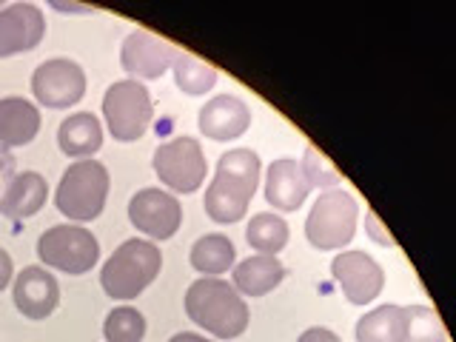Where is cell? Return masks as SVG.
Segmentation results:
<instances>
[{"label":"cell","mask_w":456,"mask_h":342,"mask_svg":"<svg viewBox=\"0 0 456 342\" xmlns=\"http://www.w3.org/2000/svg\"><path fill=\"white\" fill-rule=\"evenodd\" d=\"M234 242L225 234H206L191 246V265L206 277H220L234 268Z\"/></svg>","instance_id":"7402d4cb"},{"label":"cell","mask_w":456,"mask_h":342,"mask_svg":"<svg viewBox=\"0 0 456 342\" xmlns=\"http://www.w3.org/2000/svg\"><path fill=\"white\" fill-rule=\"evenodd\" d=\"M12 274H14V265H12V256L6 254V248H0V291L12 285Z\"/></svg>","instance_id":"f546056e"},{"label":"cell","mask_w":456,"mask_h":342,"mask_svg":"<svg viewBox=\"0 0 456 342\" xmlns=\"http://www.w3.org/2000/svg\"><path fill=\"white\" fill-rule=\"evenodd\" d=\"M37 256L49 268L63 271V274H86L100 260L97 237L77 223L52 225L37 240Z\"/></svg>","instance_id":"8992f818"},{"label":"cell","mask_w":456,"mask_h":342,"mask_svg":"<svg viewBox=\"0 0 456 342\" xmlns=\"http://www.w3.org/2000/svg\"><path fill=\"white\" fill-rule=\"evenodd\" d=\"M163 268V251L151 240H126L100 268V285L106 297L126 303L134 299L157 280Z\"/></svg>","instance_id":"3957f363"},{"label":"cell","mask_w":456,"mask_h":342,"mask_svg":"<svg viewBox=\"0 0 456 342\" xmlns=\"http://www.w3.org/2000/svg\"><path fill=\"white\" fill-rule=\"evenodd\" d=\"M168 342H214L208 337H200V334H175Z\"/></svg>","instance_id":"4dcf8cb0"},{"label":"cell","mask_w":456,"mask_h":342,"mask_svg":"<svg viewBox=\"0 0 456 342\" xmlns=\"http://www.w3.org/2000/svg\"><path fill=\"white\" fill-rule=\"evenodd\" d=\"M248 126H251V109L246 100H240L234 94H217L200 109V132L217 142L242 137L248 132Z\"/></svg>","instance_id":"9a60e30c"},{"label":"cell","mask_w":456,"mask_h":342,"mask_svg":"<svg viewBox=\"0 0 456 342\" xmlns=\"http://www.w3.org/2000/svg\"><path fill=\"white\" fill-rule=\"evenodd\" d=\"M46 35V18L35 4H12L0 9V57L35 49Z\"/></svg>","instance_id":"5bb4252c"},{"label":"cell","mask_w":456,"mask_h":342,"mask_svg":"<svg viewBox=\"0 0 456 342\" xmlns=\"http://www.w3.org/2000/svg\"><path fill=\"white\" fill-rule=\"evenodd\" d=\"M12 299L23 317L46 320L54 314L57 303H61V285H57L52 271H46L43 265H28L14 277Z\"/></svg>","instance_id":"4fadbf2b"},{"label":"cell","mask_w":456,"mask_h":342,"mask_svg":"<svg viewBox=\"0 0 456 342\" xmlns=\"http://www.w3.org/2000/svg\"><path fill=\"white\" fill-rule=\"evenodd\" d=\"M299 166H303V175L311 183V189H314V185H317V189H331V185H337L342 180L337 166L328 160V157L317 146H308L305 149L303 163H299Z\"/></svg>","instance_id":"4316f807"},{"label":"cell","mask_w":456,"mask_h":342,"mask_svg":"<svg viewBox=\"0 0 456 342\" xmlns=\"http://www.w3.org/2000/svg\"><path fill=\"white\" fill-rule=\"evenodd\" d=\"M151 163H154L157 177L166 183V189L177 194L197 191L208 171L206 154L194 137H175L163 142V146H157Z\"/></svg>","instance_id":"ba28073f"},{"label":"cell","mask_w":456,"mask_h":342,"mask_svg":"<svg viewBox=\"0 0 456 342\" xmlns=\"http://www.w3.org/2000/svg\"><path fill=\"white\" fill-rule=\"evenodd\" d=\"M40 132V111L26 97L0 100V146L18 149L32 142Z\"/></svg>","instance_id":"d6986e66"},{"label":"cell","mask_w":456,"mask_h":342,"mask_svg":"<svg viewBox=\"0 0 456 342\" xmlns=\"http://www.w3.org/2000/svg\"><path fill=\"white\" fill-rule=\"evenodd\" d=\"M311 194V183L303 175V166L291 157L274 160L265 171V200L280 211H297Z\"/></svg>","instance_id":"2e32d148"},{"label":"cell","mask_w":456,"mask_h":342,"mask_svg":"<svg viewBox=\"0 0 456 342\" xmlns=\"http://www.w3.org/2000/svg\"><path fill=\"white\" fill-rule=\"evenodd\" d=\"M128 220L149 240H168L177 234L183 223V206L166 189H140L128 200Z\"/></svg>","instance_id":"30bf717a"},{"label":"cell","mask_w":456,"mask_h":342,"mask_svg":"<svg viewBox=\"0 0 456 342\" xmlns=\"http://www.w3.org/2000/svg\"><path fill=\"white\" fill-rule=\"evenodd\" d=\"M405 339V305H379L356 322V342H403Z\"/></svg>","instance_id":"44dd1931"},{"label":"cell","mask_w":456,"mask_h":342,"mask_svg":"<svg viewBox=\"0 0 456 342\" xmlns=\"http://www.w3.org/2000/svg\"><path fill=\"white\" fill-rule=\"evenodd\" d=\"M103 118L114 140L134 142L146 134L154 118L149 89L140 80H118L103 94Z\"/></svg>","instance_id":"52a82bcc"},{"label":"cell","mask_w":456,"mask_h":342,"mask_svg":"<svg viewBox=\"0 0 456 342\" xmlns=\"http://www.w3.org/2000/svg\"><path fill=\"white\" fill-rule=\"evenodd\" d=\"M356 217H360V203L356 197L331 189L317 197L308 220H305V237L314 248L320 251H334L348 246L356 234Z\"/></svg>","instance_id":"5b68a950"},{"label":"cell","mask_w":456,"mask_h":342,"mask_svg":"<svg viewBox=\"0 0 456 342\" xmlns=\"http://www.w3.org/2000/svg\"><path fill=\"white\" fill-rule=\"evenodd\" d=\"M365 228H368V234H370V237H374V240L379 242V246H394L391 234H388V232H385V228H382V223H379V217H377L374 211H370L368 217H365Z\"/></svg>","instance_id":"83f0119b"},{"label":"cell","mask_w":456,"mask_h":342,"mask_svg":"<svg viewBox=\"0 0 456 342\" xmlns=\"http://www.w3.org/2000/svg\"><path fill=\"white\" fill-rule=\"evenodd\" d=\"M285 280V268L271 254H251L234 265V289L246 297H265Z\"/></svg>","instance_id":"ffe728a7"},{"label":"cell","mask_w":456,"mask_h":342,"mask_svg":"<svg viewBox=\"0 0 456 342\" xmlns=\"http://www.w3.org/2000/svg\"><path fill=\"white\" fill-rule=\"evenodd\" d=\"M331 274L339 282L342 294L354 305H368L370 299H377L385 285L382 265L365 251H342L334 256Z\"/></svg>","instance_id":"8fae6325"},{"label":"cell","mask_w":456,"mask_h":342,"mask_svg":"<svg viewBox=\"0 0 456 342\" xmlns=\"http://www.w3.org/2000/svg\"><path fill=\"white\" fill-rule=\"evenodd\" d=\"M57 146H61L66 157L92 160V154H97L100 146H103V126H100L92 111L69 114L61 128H57Z\"/></svg>","instance_id":"ac0fdd59"},{"label":"cell","mask_w":456,"mask_h":342,"mask_svg":"<svg viewBox=\"0 0 456 342\" xmlns=\"http://www.w3.org/2000/svg\"><path fill=\"white\" fill-rule=\"evenodd\" d=\"M32 94L46 109H69L86 94V71L69 57H52L32 75Z\"/></svg>","instance_id":"9c48e42d"},{"label":"cell","mask_w":456,"mask_h":342,"mask_svg":"<svg viewBox=\"0 0 456 342\" xmlns=\"http://www.w3.org/2000/svg\"><path fill=\"white\" fill-rule=\"evenodd\" d=\"M180 49L171 43L160 40L146 28H134L132 35H126L120 49V63L132 77L137 80H157L175 66Z\"/></svg>","instance_id":"7c38bea8"},{"label":"cell","mask_w":456,"mask_h":342,"mask_svg":"<svg viewBox=\"0 0 456 342\" xmlns=\"http://www.w3.org/2000/svg\"><path fill=\"white\" fill-rule=\"evenodd\" d=\"M297 342H342L331 328H322V325H314L308 328V331H303V337H299Z\"/></svg>","instance_id":"f1b7e54d"},{"label":"cell","mask_w":456,"mask_h":342,"mask_svg":"<svg viewBox=\"0 0 456 342\" xmlns=\"http://www.w3.org/2000/svg\"><path fill=\"white\" fill-rule=\"evenodd\" d=\"M263 160L254 149H232L217 160V171L206 191V214L214 223H237L246 217L260 185Z\"/></svg>","instance_id":"6da1fadb"},{"label":"cell","mask_w":456,"mask_h":342,"mask_svg":"<svg viewBox=\"0 0 456 342\" xmlns=\"http://www.w3.org/2000/svg\"><path fill=\"white\" fill-rule=\"evenodd\" d=\"M103 337L106 342H142V337H146V317L132 305L111 308L103 322Z\"/></svg>","instance_id":"484cf974"},{"label":"cell","mask_w":456,"mask_h":342,"mask_svg":"<svg viewBox=\"0 0 456 342\" xmlns=\"http://www.w3.org/2000/svg\"><path fill=\"white\" fill-rule=\"evenodd\" d=\"M185 314L203 331H211L217 339H234L248 328V305L232 282L220 277H200L185 291Z\"/></svg>","instance_id":"7a4b0ae2"},{"label":"cell","mask_w":456,"mask_h":342,"mask_svg":"<svg viewBox=\"0 0 456 342\" xmlns=\"http://www.w3.org/2000/svg\"><path fill=\"white\" fill-rule=\"evenodd\" d=\"M46 197H49V183L37 171H20L14 177L4 197H0V214L12 220H23V217H32L37 214L43 206H46Z\"/></svg>","instance_id":"e0dca14e"},{"label":"cell","mask_w":456,"mask_h":342,"mask_svg":"<svg viewBox=\"0 0 456 342\" xmlns=\"http://www.w3.org/2000/svg\"><path fill=\"white\" fill-rule=\"evenodd\" d=\"M403 342H448L445 322L431 305H405V339Z\"/></svg>","instance_id":"d4e9b609"},{"label":"cell","mask_w":456,"mask_h":342,"mask_svg":"<svg viewBox=\"0 0 456 342\" xmlns=\"http://www.w3.org/2000/svg\"><path fill=\"white\" fill-rule=\"evenodd\" d=\"M289 237H291V228L285 223V217L271 214V211L254 214L246 228V240L251 248H256V254L277 256L285 246H289Z\"/></svg>","instance_id":"603a6c76"},{"label":"cell","mask_w":456,"mask_h":342,"mask_svg":"<svg viewBox=\"0 0 456 342\" xmlns=\"http://www.w3.org/2000/svg\"><path fill=\"white\" fill-rule=\"evenodd\" d=\"M109 168L97 160H75L66 171L54 191L57 211L71 223H89L97 220L106 208L109 197Z\"/></svg>","instance_id":"277c9868"},{"label":"cell","mask_w":456,"mask_h":342,"mask_svg":"<svg viewBox=\"0 0 456 342\" xmlns=\"http://www.w3.org/2000/svg\"><path fill=\"white\" fill-rule=\"evenodd\" d=\"M175 80H177V89L191 94V97H200V94H208L214 89V83H217V69L203 63L200 57L189 54V52H180L175 66Z\"/></svg>","instance_id":"cb8c5ba5"}]
</instances>
